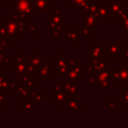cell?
I'll return each instance as SVG.
<instances>
[{
    "label": "cell",
    "instance_id": "cell-1",
    "mask_svg": "<svg viewBox=\"0 0 128 128\" xmlns=\"http://www.w3.org/2000/svg\"><path fill=\"white\" fill-rule=\"evenodd\" d=\"M124 102H125L126 105H128V93L126 94V97H125V101H124Z\"/></svg>",
    "mask_w": 128,
    "mask_h": 128
}]
</instances>
